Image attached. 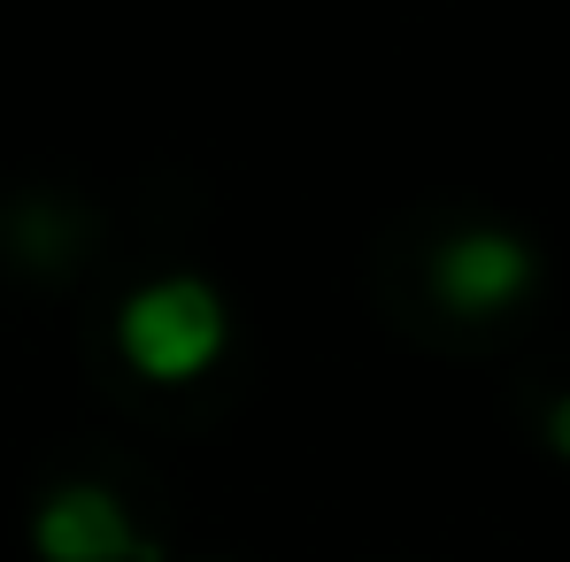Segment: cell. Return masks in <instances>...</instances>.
<instances>
[{
    "instance_id": "7a4b0ae2",
    "label": "cell",
    "mask_w": 570,
    "mask_h": 562,
    "mask_svg": "<svg viewBox=\"0 0 570 562\" xmlns=\"http://www.w3.org/2000/svg\"><path fill=\"white\" fill-rule=\"evenodd\" d=\"M540 285V255L524 231L509 224H463L440 255H432V293L455 316H501Z\"/></svg>"
},
{
    "instance_id": "3957f363",
    "label": "cell",
    "mask_w": 570,
    "mask_h": 562,
    "mask_svg": "<svg viewBox=\"0 0 570 562\" xmlns=\"http://www.w3.org/2000/svg\"><path fill=\"white\" fill-rule=\"evenodd\" d=\"M31 548L39 562H163V548L124 516V501L78 477V485H55L31 516Z\"/></svg>"
},
{
    "instance_id": "277c9868",
    "label": "cell",
    "mask_w": 570,
    "mask_h": 562,
    "mask_svg": "<svg viewBox=\"0 0 570 562\" xmlns=\"http://www.w3.org/2000/svg\"><path fill=\"white\" fill-rule=\"evenodd\" d=\"M548 447H556V455L570 463V393L556 401V408H548Z\"/></svg>"
},
{
    "instance_id": "6da1fadb",
    "label": "cell",
    "mask_w": 570,
    "mask_h": 562,
    "mask_svg": "<svg viewBox=\"0 0 570 562\" xmlns=\"http://www.w3.org/2000/svg\"><path fill=\"white\" fill-rule=\"evenodd\" d=\"M232 339V308L208 278H147L124 308H116V347L147 385H193L216 371Z\"/></svg>"
}]
</instances>
